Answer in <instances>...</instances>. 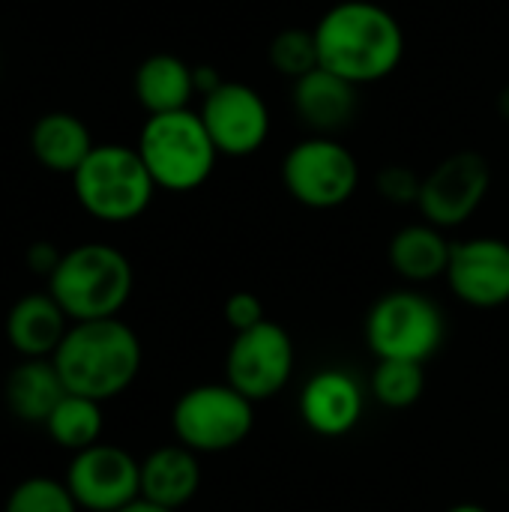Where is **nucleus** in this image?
Here are the masks:
<instances>
[{"label":"nucleus","instance_id":"1","mask_svg":"<svg viewBox=\"0 0 509 512\" xmlns=\"http://www.w3.org/2000/svg\"><path fill=\"white\" fill-rule=\"evenodd\" d=\"M318 63L351 84L390 78L405 57V30L375 0H342L315 24Z\"/></svg>","mask_w":509,"mask_h":512},{"label":"nucleus","instance_id":"2","mask_svg":"<svg viewBox=\"0 0 509 512\" xmlns=\"http://www.w3.org/2000/svg\"><path fill=\"white\" fill-rule=\"evenodd\" d=\"M66 393L108 402L132 387L141 372V342L117 318L69 324L51 357Z\"/></svg>","mask_w":509,"mask_h":512},{"label":"nucleus","instance_id":"3","mask_svg":"<svg viewBox=\"0 0 509 512\" xmlns=\"http://www.w3.org/2000/svg\"><path fill=\"white\" fill-rule=\"evenodd\" d=\"M132 285L135 273L120 249L108 243H84L63 252L48 279V294L75 324L117 318L132 297Z\"/></svg>","mask_w":509,"mask_h":512},{"label":"nucleus","instance_id":"4","mask_svg":"<svg viewBox=\"0 0 509 512\" xmlns=\"http://www.w3.org/2000/svg\"><path fill=\"white\" fill-rule=\"evenodd\" d=\"M135 150L144 159L156 189L168 192H192L204 186L219 159L201 114L189 108L147 117Z\"/></svg>","mask_w":509,"mask_h":512},{"label":"nucleus","instance_id":"5","mask_svg":"<svg viewBox=\"0 0 509 512\" xmlns=\"http://www.w3.org/2000/svg\"><path fill=\"white\" fill-rule=\"evenodd\" d=\"M78 204L102 222H132L138 219L156 192V183L132 147L102 144L93 147L81 168L72 174Z\"/></svg>","mask_w":509,"mask_h":512},{"label":"nucleus","instance_id":"6","mask_svg":"<svg viewBox=\"0 0 509 512\" xmlns=\"http://www.w3.org/2000/svg\"><path fill=\"white\" fill-rule=\"evenodd\" d=\"M366 342L378 360L426 363L444 342V315L420 291H390L366 315Z\"/></svg>","mask_w":509,"mask_h":512},{"label":"nucleus","instance_id":"7","mask_svg":"<svg viewBox=\"0 0 509 512\" xmlns=\"http://www.w3.org/2000/svg\"><path fill=\"white\" fill-rule=\"evenodd\" d=\"M255 426V402L225 384L186 390L171 411V429L192 453H225L240 447Z\"/></svg>","mask_w":509,"mask_h":512},{"label":"nucleus","instance_id":"8","mask_svg":"<svg viewBox=\"0 0 509 512\" xmlns=\"http://www.w3.org/2000/svg\"><path fill=\"white\" fill-rule=\"evenodd\" d=\"M282 186L309 210L342 207L360 186L354 153L330 135H312L294 144L282 159Z\"/></svg>","mask_w":509,"mask_h":512},{"label":"nucleus","instance_id":"9","mask_svg":"<svg viewBox=\"0 0 509 512\" xmlns=\"http://www.w3.org/2000/svg\"><path fill=\"white\" fill-rule=\"evenodd\" d=\"M228 384L249 402L279 396L294 375V342L285 327L264 321L252 330L234 333L225 357Z\"/></svg>","mask_w":509,"mask_h":512},{"label":"nucleus","instance_id":"10","mask_svg":"<svg viewBox=\"0 0 509 512\" xmlns=\"http://www.w3.org/2000/svg\"><path fill=\"white\" fill-rule=\"evenodd\" d=\"M492 186V168L486 156L459 150L438 162L420 186V213L435 228H456L468 222L486 201Z\"/></svg>","mask_w":509,"mask_h":512},{"label":"nucleus","instance_id":"11","mask_svg":"<svg viewBox=\"0 0 509 512\" xmlns=\"http://www.w3.org/2000/svg\"><path fill=\"white\" fill-rule=\"evenodd\" d=\"M66 489L87 512H117L141 498V462L123 447L93 444L72 456Z\"/></svg>","mask_w":509,"mask_h":512},{"label":"nucleus","instance_id":"12","mask_svg":"<svg viewBox=\"0 0 509 512\" xmlns=\"http://www.w3.org/2000/svg\"><path fill=\"white\" fill-rule=\"evenodd\" d=\"M198 114L222 156H252L270 135V108L264 96L240 81H222L204 96Z\"/></svg>","mask_w":509,"mask_h":512},{"label":"nucleus","instance_id":"13","mask_svg":"<svg viewBox=\"0 0 509 512\" xmlns=\"http://www.w3.org/2000/svg\"><path fill=\"white\" fill-rule=\"evenodd\" d=\"M450 291L474 309H498L509 303V243L498 237H471L453 243L447 264Z\"/></svg>","mask_w":509,"mask_h":512},{"label":"nucleus","instance_id":"14","mask_svg":"<svg viewBox=\"0 0 509 512\" xmlns=\"http://www.w3.org/2000/svg\"><path fill=\"white\" fill-rule=\"evenodd\" d=\"M363 387L342 369L312 375L300 393V417L321 438H342L357 429L363 417Z\"/></svg>","mask_w":509,"mask_h":512},{"label":"nucleus","instance_id":"15","mask_svg":"<svg viewBox=\"0 0 509 512\" xmlns=\"http://www.w3.org/2000/svg\"><path fill=\"white\" fill-rule=\"evenodd\" d=\"M294 111L315 135H333L357 114V84L318 66L294 81Z\"/></svg>","mask_w":509,"mask_h":512},{"label":"nucleus","instance_id":"16","mask_svg":"<svg viewBox=\"0 0 509 512\" xmlns=\"http://www.w3.org/2000/svg\"><path fill=\"white\" fill-rule=\"evenodd\" d=\"M66 330L69 318L51 294H24L6 312V342L24 360H51Z\"/></svg>","mask_w":509,"mask_h":512},{"label":"nucleus","instance_id":"17","mask_svg":"<svg viewBox=\"0 0 509 512\" xmlns=\"http://www.w3.org/2000/svg\"><path fill=\"white\" fill-rule=\"evenodd\" d=\"M201 489V465L198 453L183 444L159 447L141 462V498L165 507L180 510L186 507Z\"/></svg>","mask_w":509,"mask_h":512},{"label":"nucleus","instance_id":"18","mask_svg":"<svg viewBox=\"0 0 509 512\" xmlns=\"http://www.w3.org/2000/svg\"><path fill=\"white\" fill-rule=\"evenodd\" d=\"M63 396H66V387L48 357L21 360L9 372L6 387H3L9 414L27 426H45V420L51 417V411L60 405Z\"/></svg>","mask_w":509,"mask_h":512},{"label":"nucleus","instance_id":"19","mask_svg":"<svg viewBox=\"0 0 509 512\" xmlns=\"http://www.w3.org/2000/svg\"><path fill=\"white\" fill-rule=\"evenodd\" d=\"M195 93V69L174 54H153L135 72V99L150 117L186 111Z\"/></svg>","mask_w":509,"mask_h":512},{"label":"nucleus","instance_id":"20","mask_svg":"<svg viewBox=\"0 0 509 512\" xmlns=\"http://www.w3.org/2000/svg\"><path fill=\"white\" fill-rule=\"evenodd\" d=\"M453 243L444 237L441 228L420 222V225H405L402 231L393 234L390 240V264L405 282H432L438 276H447Z\"/></svg>","mask_w":509,"mask_h":512},{"label":"nucleus","instance_id":"21","mask_svg":"<svg viewBox=\"0 0 509 512\" xmlns=\"http://www.w3.org/2000/svg\"><path fill=\"white\" fill-rule=\"evenodd\" d=\"M30 150L33 156L57 174H75L81 162L93 150L90 129L66 111H54L36 120L30 132Z\"/></svg>","mask_w":509,"mask_h":512},{"label":"nucleus","instance_id":"22","mask_svg":"<svg viewBox=\"0 0 509 512\" xmlns=\"http://www.w3.org/2000/svg\"><path fill=\"white\" fill-rule=\"evenodd\" d=\"M102 402H93L87 396H75L66 393L60 399V405L51 411V417L45 420V432L48 438L72 453H81L93 444H99L102 438Z\"/></svg>","mask_w":509,"mask_h":512},{"label":"nucleus","instance_id":"23","mask_svg":"<svg viewBox=\"0 0 509 512\" xmlns=\"http://www.w3.org/2000/svg\"><path fill=\"white\" fill-rule=\"evenodd\" d=\"M426 390V372L423 363L408 360H378L372 372V396L393 411L411 408L420 402Z\"/></svg>","mask_w":509,"mask_h":512},{"label":"nucleus","instance_id":"24","mask_svg":"<svg viewBox=\"0 0 509 512\" xmlns=\"http://www.w3.org/2000/svg\"><path fill=\"white\" fill-rule=\"evenodd\" d=\"M270 63L279 75L297 81L303 75H309L312 69H318V45H315V33L303 30V27H288L282 33L273 36L270 42Z\"/></svg>","mask_w":509,"mask_h":512},{"label":"nucleus","instance_id":"25","mask_svg":"<svg viewBox=\"0 0 509 512\" xmlns=\"http://www.w3.org/2000/svg\"><path fill=\"white\" fill-rule=\"evenodd\" d=\"M81 507L75 504L72 492L66 489V483L51 480V477H30L21 480L6 504L3 512H78Z\"/></svg>","mask_w":509,"mask_h":512},{"label":"nucleus","instance_id":"26","mask_svg":"<svg viewBox=\"0 0 509 512\" xmlns=\"http://www.w3.org/2000/svg\"><path fill=\"white\" fill-rule=\"evenodd\" d=\"M420 186H423V177H417L405 165H387L378 171V192H381V198H387L393 204H417Z\"/></svg>","mask_w":509,"mask_h":512},{"label":"nucleus","instance_id":"27","mask_svg":"<svg viewBox=\"0 0 509 512\" xmlns=\"http://www.w3.org/2000/svg\"><path fill=\"white\" fill-rule=\"evenodd\" d=\"M225 321L234 333H243V330H252L258 324L267 321L264 315V303L252 294V291H237L225 300Z\"/></svg>","mask_w":509,"mask_h":512},{"label":"nucleus","instance_id":"28","mask_svg":"<svg viewBox=\"0 0 509 512\" xmlns=\"http://www.w3.org/2000/svg\"><path fill=\"white\" fill-rule=\"evenodd\" d=\"M60 258H63V255H60L51 243H33V246L27 249V267H30L33 273H39V276H48V279H51V273L57 270Z\"/></svg>","mask_w":509,"mask_h":512},{"label":"nucleus","instance_id":"29","mask_svg":"<svg viewBox=\"0 0 509 512\" xmlns=\"http://www.w3.org/2000/svg\"><path fill=\"white\" fill-rule=\"evenodd\" d=\"M117 512H177V510H165V507H156V504H150V501L138 498V501H132L129 507H123V510H117Z\"/></svg>","mask_w":509,"mask_h":512},{"label":"nucleus","instance_id":"30","mask_svg":"<svg viewBox=\"0 0 509 512\" xmlns=\"http://www.w3.org/2000/svg\"><path fill=\"white\" fill-rule=\"evenodd\" d=\"M498 111H501V117L504 120H509V84L498 93Z\"/></svg>","mask_w":509,"mask_h":512},{"label":"nucleus","instance_id":"31","mask_svg":"<svg viewBox=\"0 0 509 512\" xmlns=\"http://www.w3.org/2000/svg\"><path fill=\"white\" fill-rule=\"evenodd\" d=\"M444 512H489L486 507H480V504H456V507H450V510Z\"/></svg>","mask_w":509,"mask_h":512}]
</instances>
